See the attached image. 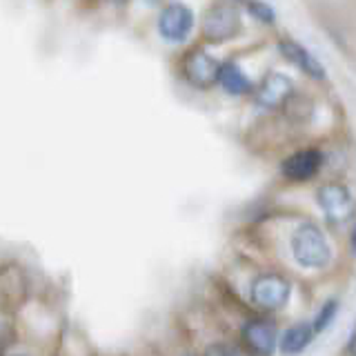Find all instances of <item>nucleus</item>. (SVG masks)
<instances>
[{
	"label": "nucleus",
	"instance_id": "f8f14e48",
	"mask_svg": "<svg viewBox=\"0 0 356 356\" xmlns=\"http://www.w3.org/2000/svg\"><path fill=\"white\" fill-rule=\"evenodd\" d=\"M218 83L220 87L225 89L227 94L232 96H243V94H250L252 92V81L248 76L243 74V70L236 63H225L220 65V72H218Z\"/></svg>",
	"mask_w": 356,
	"mask_h": 356
},
{
	"label": "nucleus",
	"instance_id": "0eeeda50",
	"mask_svg": "<svg viewBox=\"0 0 356 356\" xmlns=\"http://www.w3.org/2000/svg\"><path fill=\"white\" fill-rule=\"evenodd\" d=\"M183 72L189 85L198 89H209L214 83H218L220 63L203 49H192L183 60Z\"/></svg>",
	"mask_w": 356,
	"mask_h": 356
},
{
	"label": "nucleus",
	"instance_id": "f3484780",
	"mask_svg": "<svg viewBox=\"0 0 356 356\" xmlns=\"http://www.w3.org/2000/svg\"><path fill=\"white\" fill-rule=\"evenodd\" d=\"M350 350H356V327L352 332V339H350Z\"/></svg>",
	"mask_w": 356,
	"mask_h": 356
},
{
	"label": "nucleus",
	"instance_id": "39448f33",
	"mask_svg": "<svg viewBox=\"0 0 356 356\" xmlns=\"http://www.w3.org/2000/svg\"><path fill=\"white\" fill-rule=\"evenodd\" d=\"M241 339L250 354L254 356H272L278 348V327L274 321L252 318L243 325Z\"/></svg>",
	"mask_w": 356,
	"mask_h": 356
},
{
	"label": "nucleus",
	"instance_id": "20e7f679",
	"mask_svg": "<svg viewBox=\"0 0 356 356\" xmlns=\"http://www.w3.org/2000/svg\"><path fill=\"white\" fill-rule=\"evenodd\" d=\"M316 200H318L321 209L325 211L327 220L339 222V225L348 222L356 214V198L350 192V187L343 183L321 185L316 192Z\"/></svg>",
	"mask_w": 356,
	"mask_h": 356
},
{
	"label": "nucleus",
	"instance_id": "1a4fd4ad",
	"mask_svg": "<svg viewBox=\"0 0 356 356\" xmlns=\"http://www.w3.org/2000/svg\"><path fill=\"white\" fill-rule=\"evenodd\" d=\"M323 165V154L314 147H307V149H300L281 163V174L287 178V181H309L312 176H316V172L321 170Z\"/></svg>",
	"mask_w": 356,
	"mask_h": 356
},
{
	"label": "nucleus",
	"instance_id": "ddd939ff",
	"mask_svg": "<svg viewBox=\"0 0 356 356\" xmlns=\"http://www.w3.org/2000/svg\"><path fill=\"white\" fill-rule=\"evenodd\" d=\"M337 312H339V300H337V298H330L327 303L318 309V314H316L314 323H312V330H314V332L327 330V325L332 323V318L337 316Z\"/></svg>",
	"mask_w": 356,
	"mask_h": 356
},
{
	"label": "nucleus",
	"instance_id": "f257e3e1",
	"mask_svg": "<svg viewBox=\"0 0 356 356\" xmlns=\"http://www.w3.org/2000/svg\"><path fill=\"white\" fill-rule=\"evenodd\" d=\"M292 254L298 265L309 267V270H321L327 267L332 261V248L314 222H303L292 234Z\"/></svg>",
	"mask_w": 356,
	"mask_h": 356
},
{
	"label": "nucleus",
	"instance_id": "4468645a",
	"mask_svg": "<svg viewBox=\"0 0 356 356\" xmlns=\"http://www.w3.org/2000/svg\"><path fill=\"white\" fill-rule=\"evenodd\" d=\"M248 11H250V14H252L256 20L265 22V25H272V22L276 20V11H274V7L265 5V3H250V5H248Z\"/></svg>",
	"mask_w": 356,
	"mask_h": 356
},
{
	"label": "nucleus",
	"instance_id": "9b49d317",
	"mask_svg": "<svg viewBox=\"0 0 356 356\" xmlns=\"http://www.w3.org/2000/svg\"><path fill=\"white\" fill-rule=\"evenodd\" d=\"M312 337H314V330L309 323H296L283 332V337H278V350L285 356L300 354L312 343Z\"/></svg>",
	"mask_w": 356,
	"mask_h": 356
},
{
	"label": "nucleus",
	"instance_id": "dca6fc26",
	"mask_svg": "<svg viewBox=\"0 0 356 356\" xmlns=\"http://www.w3.org/2000/svg\"><path fill=\"white\" fill-rule=\"evenodd\" d=\"M350 248H352V254H356V227L352 232V238H350Z\"/></svg>",
	"mask_w": 356,
	"mask_h": 356
},
{
	"label": "nucleus",
	"instance_id": "2eb2a0df",
	"mask_svg": "<svg viewBox=\"0 0 356 356\" xmlns=\"http://www.w3.org/2000/svg\"><path fill=\"white\" fill-rule=\"evenodd\" d=\"M205 356H243L236 348H232V345H225V343H214L209 345L205 350Z\"/></svg>",
	"mask_w": 356,
	"mask_h": 356
},
{
	"label": "nucleus",
	"instance_id": "423d86ee",
	"mask_svg": "<svg viewBox=\"0 0 356 356\" xmlns=\"http://www.w3.org/2000/svg\"><path fill=\"white\" fill-rule=\"evenodd\" d=\"M194 29V11L183 3L167 5L159 16V33L167 42H185Z\"/></svg>",
	"mask_w": 356,
	"mask_h": 356
},
{
	"label": "nucleus",
	"instance_id": "6ab92c4d",
	"mask_svg": "<svg viewBox=\"0 0 356 356\" xmlns=\"http://www.w3.org/2000/svg\"><path fill=\"white\" fill-rule=\"evenodd\" d=\"M354 356H356V350H354Z\"/></svg>",
	"mask_w": 356,
	"mask_h": 356
},
{
	"label": "nucleus",
	"instance_id": "a211bd4d",
	"mask_svg": "<svg viewBox=\"0 0 356 356\" xmlns=\"http://www.w3.org/2000/svg\"><path fill=\"white\" fill-rule=\"evenodd\" d=\"M185 356H194V354H185Z\"/></svg>",
	"mask_w": 356,
	"mask_h": 356
},
{
	"label": "nucleus",
	"instance_id": "6e6552de",
	"mask_svg": "<svg viewBox=\"0 0 356 356\" xmlns=\"http://www.w3.org/2000/svg\"><path fill=\"white\" fill-rule=\"evenodd\" d=\"M294 96V83L292 78L285 74H267L263 83L256 89V103L265 109H276L289 103V98Z\"/></svg>",
	"mask_w": 356,
	"mask_h": 356
},
{
	"label": "nucleus",
	"instance_id": "9d476101",
	"mask_svg": "<svg viewBox=\"0 0 356 356\" xmlns=\"http://www.w3.org/2000/svg\"><path fill=\"white\" fill-rule=\"evenodd\" d=\"M278 49H281L285 60L298 67L300 72H305L309 78H314V81H323V78H325V67H323L314 56L303 47V44H298L294 40H281L278 42Z\"/></svg>",
	"mask_w": 356,
	"mask_h": 356
},
{
	"label": "nucleus",
	"instance_id": "f03ea898",
	"mask_svg": "<svg viewBox=\"0 0 356 356\" xmlns=\"http://www.w3.org/2000/svg\"><path fill=\"white\" fill-rule=\"evenodd\" d=\"M243 27V18L236 5L216 3L211 5L203 16V36L209 42H225L236 38Z\"/></svg>",
	"mask_w": 356,
	"mask_h": 356
},
{
	"label": "nucleus",
	"instance_id": "7ed1b4c3",
	"mask_svg": "<svg viewBox=\"0 0 356 356\" xmlns=\"http://www.w3.org/2000/svg\"><path fill=\"white\" fill-rule=\"evenodd\" d=\"M289 294H292V285H289L285 276L276 272H267V274H261L259 278H254L252 289H250L252 303L265 312L281 309L289 300Z\"/></svg>",
	"mask_w": 356,
	"mask_h": 356
}]
</instances>
